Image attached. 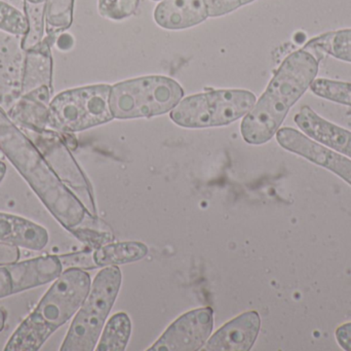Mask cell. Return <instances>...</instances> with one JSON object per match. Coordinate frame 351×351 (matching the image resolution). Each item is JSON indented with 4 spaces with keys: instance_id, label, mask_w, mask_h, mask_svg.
<instances>
[{
    "instance_id": "836d02e7",
    "label": "cell",
    "mask_w": 351,
    "mask_h": 351,
    "mask_svg": "<svg viewBox=\"0 0 351 351\" xmlns=\"http://www.w3.org/2000/svg\"><path fill=\"white\" fill-rule=\"evenodd\" d=\"M255 1V0H239L241 5H245V4L251 3V2Z\"/></svg>"
},
{
    "instance_id": "5b68a950",
    "label": "cell",
    "mask_w": 351,
    "mask_h": 351,
    "mask_svg": "<svg viewBox=\"0 0 351 351\" xmlns=\"http://www.w3.org/2000/svg\"><path fill=\"white\" fill-rule=\"evenodd\" d=\"M179 82L162 76H144L111 87V111L115 119H137L164 115L181 101Z\"/></svg>"
},
{
    "instance_id": "30bf717a",
    "label": "cell",
    "mask_w": 351,
    "mask_h": 351,
    "mask_svg": "<svg viewBox=\"0 0 351 351\" xmlns=\"http://www.w3.org/2000/svg\"><path fill=\"white\" fill-rule=\"evenodd\" d=\"M276 135L278 144L285 150L332 171L351 185V160L344 155L311 139L293 128L278 129Z\"/></svg>"
},
{
    "instance_id": "ffe728a7",
    "label": "cell",
    "mask_w": 351,
    "mask_h": 351,
    "mask_svg": "<svg viewBox=\"0 0 351 351\" xmlns=\"http://www.w3.org/2000/svg\"><path fill=\"white\" fill-rule=\"evenodd\" d=\"M303 49L313 54H327L351 63V29L319 35L308 41Z\"/></svg>"
},
{
    "instance_id": "4dcf8cb0",
    "label": "cell",
    "mask_w": 351,
    "mask_h": 351,
    "mask_svg": "<svg viewBox=\"0 0 351 351\" xmlns=\"http://www.w3.org/2000/svg\"><path fill=\"white\" fill-rule=\"evenodd\" d=\"M336 340L342 350L351 351V323L344 324L336 330Z\"/></svg>"
},
{
    "instance_id": "ac0fdd59",
    "label": "cell",
    "mask_w": 351,
    "mask_h": 351,
    "mask_svg": "<svg viewBox=\"0 0 351 351\" xmlns=\"http://www.w3.org/2000/svg\"><path fill=\"white\" fill-rule=\"evenodd\" d=\"M148 247L138 241L108 243L93 251L96 268L125 265L140 261L148 255Z\"/></svg>"
},
{
    "instance_id": "2e32d148",
    "label": "cell",
    "mask_w": 351,
    "mask_h": 351,
    "mask_svg": "<svg viewBox=\"0 0 351 351\" xmlns=\"http://www.w3.org/2000/svg\"><path fill=\"white\" fill-rule=\"evenodd\" d=\"M51 88L41 87L23 94L10 111V117L26 131L40 132L49 128V104Z\"/></svg>"
},
{
    "instance_id": "7402d4cb",
    "label": "cell",
    "mask_w": 351,
    "mask_h": 351,
    "mask_svg": "<svg viewBox=\"0 0 351 351\" xmlns=\"http://www.w3.org/2000/svg\"><path fill=\"white\" fill-rule=\"evenodd\" d=\"M24 14L29 25L27 34L23 37L24 51L38 45L45 38V16L49 0H23Z\"/></svg>"
},
{
    "instance_id": "ba28073f",
    "label": "cell",
    "mask_w": 351,
    "mask_h": 351,
    "mask_svg": "<svg viewBox=\"0 0 351 351\" xmlns=\"http://www.w3.org/2000/svg\"><path fill=\"white\" fill-rule=\"evenodd\" d=\"M63 270L60 256L53 255L0 266V299L49 284Z\"/></svg>"
},
{
    "instance_id": "e575fe53",
    "label": "cell",
    "mask_w": 351,
    "mask_h": 351,
    "mask_svg": "<svg viewBox=\"0 0 351 351\" xmlns=\"http://www.w3.org/2000/svg\"><path fill=\"white\" fill-rule=\"evenodd\" d=\"M156 1H160V0H156Z\"/></svg>"
},
{
    "instance_id": "e0dca14e",
    "label": "cell",
    "mask_w": 351,
    "mask_h": 351,
    "mask_svg": "<svg viewBox=\"0 0 351 351\" xmlns=\"http://www.w3.org/2000/svg\"><path fill=\"white\" fill-rule=\"evenodd\" d=\"M55 39L47 36L36 47L25 51L22 93L32 92L41 87L51 88L53 59L51 47Z\"/></svg>"
},
{
    "instance_id": "7c38bea8",
    "label": "cell",
    "mask_w": 351,
    "mask_h": 351,
    "mask_svg": "<svg viewBox=\"0 0 351 351\" xmlns=\"http://www.w3.org/2000/svg\"><path fill=\"white\" fill-rule=\"evenodd\" d=\"M294 122L311 139L351 159V132L348 130L327 121L307 105L295 115Z\"/></svg>"
},
{
    "instance_id": "83f0119b",
    "label": "cell",
    "mask_w": 351,
    "mask_h": 351,
    "mask_svg": "<svg viewBox=\"0 0 351 351\" xmlns=\"http://www.w3.org/2000/svg\"><path fill=\"white\" fill-rule=\"evenodd\" d=\"M64 268H80V269H96L93 261V249L80 251L71 255L60 256Z\"/></svg>"
},
{
    "instance_id": "cb8c5ba5",
    "label": "cell",
    "mask_w": 351,
    "mask_h": 351,
    "mask_svg": "<svg viewBox=\"0 0 351 351\" xmlns=\"http://www.w3.org/2000/svg\"><path fill=\"white\" fill-rule=\"evenodd\" d=\"M311 90L321 98L351 107V82L315 78L311 84Z\"/></svg>"
},
{
    "instance_id": "f1b7e54d",
    "label": "cell",
    "mask_w": 351,
    "mask_h": 351,
    "mask_svg": "<svg viewBox=\"0 0 351 351\" xmlns=\"http://www.w3.org/2000/svg\"><path fill=\"white\" fill-rule=\"evenodd\" d=\"M208 16H220L229 14L241 6L239 0H204Z\"/></svg>"
},
{
    "instance_id": "603a6c76",
    "label": "cell",
    "mask_w": 351,
    "mask_h": 351,
    "mask_svg": "<svg viewBox=\"0 0 351 351\" xmlns=\"http://www.w3.org/2000/svg\"><path fill=\"white\" fill-rule=\"evenodd\" d=\"M74 0H49L47 1L45 29L47 36L57 39V35L71 26L73 21Z\"/></svg>"
},
{
    "instance_id": "1f68e13d",
    "label": "cell",
    "mask_w": 351,
    "mask_h": 351,
    "mask_svg": "<svg viewBox=\"0 0 351 351\" xmlns=\"http://www.w3.org/2000/svg\"><path fill=\"white\" fill-rule=\"evenodd\" d=\"M6 321H8V313L5 309L0 307V333L3 332L4 328H5Z\"/></svg>"
},
{
    "instance_id": "277c9868",
    "label": "cell",
    "mask_w": 351,
    "mask_h": 351,
    "mask_svg": "<svg viewBox=\"0 0 351 351\" xmlns=\"http://www.w3.org/2000/svg\"><path fill=\"white\" fill-rule=\"evenodd\" d=\"M121 280L123 275L119 266H108L97 274L60 350L93 351L96 348L105 321L119 295Z\"/></svg>"
},
{
    "instance_id": "6da1fadb",
    "label": "cell",
    "mask_w": 351,
    "mask_h": 351,
    "mask_svg": "<svg viewBox=\"0 0 351 351\" xmlns=\"http://www.w3.org/2000/svg\"><path fill=\"white\" fill-rule=\"evenodd\" d=\"M0 150L24 177L51 216L71 232L74 229L95 226L93 216L77 196L61 181L30 137L0 109ZM97 225V224H96Z\"/></svg>"
},
{
    "instance_id": "d6986e66",
    "label": "cell",
    "mask_w": 351,
    "mask_h": 351,
    "mask_svg": "<svg viewBox=\"0 0 351 351\" xmlns=\"http://www.w3.org/2000/svg\"><path fill=\"white\" fill-rule=\"evenodd\" d=\"M171 119L181 127H212V115L206 93L180 101L171 111Z\"/></svg>"
},
{
    "instance_id": "8992f818",
    "label": "cell",
    "mask_w": 351,
    "mask_h": 351,
    "mask_svg": "<svg viewBox=\"0 0 351 351\" xmlns=\"http://www.w3.org/2000/svg\"><path fill=\"white\" fill-rule=\"evenodd\" d=\"M110 91L109 84H102L60 93L49 104V129L72 134L112 121Z\"/></svg>"
},
{
    "instance_id": "9a60e30c",
    "label": "cell",
    "mask_w": 351,
    "mask_h": 351,
    "mask_svg": "<svg viewBox=\"0 0 351 351\" xmlns=\"http://www.w3.org/2000/svg\"><path fill=\"white\" fill-rule=\"evenodd\" d=\"M208 16L204 0H162L154 12L158 25L169 30L195 26Z\"/></svg>"
},
{
    "instance_id": "484cf974",
    "label": "cell",
    "mask_w": 351,
    "mask_h": 351,
    "mask_svg": "<svg viewBox=\"0 0 351 351\" xmlns=\"http://www.w3.org/2000/svg\"><path fill=\"white\" fill-rule=\"evenodd\" d=\"M140 0H99L101 16L110 20H123L132 16L137 10Z\"/></svg>"
},
{
    "instance_id": "4fadbf2b",
    "label": "cell",
    "mask_w": 351,
    "mask_h": 351,
    "mask_svg": "<svg viewBox=\"0 0 351 351\" xmlns=\"http://www.w3.org/2000/svg\"><path fill=\"white\" fill-rule=\"evenodd\" d=\"M49 241V234L45 227L16 214L0 212V242L40 251Z\"/></svg>"
},
{
    "instance_id": "3957f363",
    "label": "cell",
    "mask_w": 351,
    "mask_h": 351,
    "mask_svg": "<svg viewBox=\"0 0 351 351\" xmlns=\"http://www.w3.org/2000/svg\"><path fill=\"white\" fill-rule=\"evenodd\" d=\"M92 286L90 274L67 268L43 295L5 344V351H37L80 310Z\"/></svg>"
},
{
    "instance_id": "4316f807",
    "label": "cell",
    "mask_w": 351,
    "mask_h": 351,
    "mask_svg": "<svg viewBox=\"0 0 351 351\" xmlns=\"http://www.w3.org/2000/svg\"><path fill=\"white\" fill-rule=\"evenodd\" d=\"M78 240L88 245V249H97L103 245H108L112 242L113 235L106 231L95 230L94 228H88V227H80V228L74 229L71 232Z\"/></svg>"
},
{
    "instance_id": "8fae6325",
    "label": "cell",
    "mask_w": 351,
    "mask_h": 351,
    "mask_svg": "<svg viewBox=\"0 0 351 351\" xmlns=\"http://www.w3.org/2000/svg\"><path fill=\"white\" fill-rule=\"evenodd\" d=\"M261 328L257 311H247L221 327L206 341V351H249L252 350Z\"/></svg>"
},
{
    "instance_id": "9c48e42d",
    "label": "cell",
    "mask_w": 351,
    "mask_h": 351,
    "mask_svg": "<svg viewBox=\"0 0 351 351\" xmlns=\"http://www.w3.org/2000/svg\"><path fill=\"white\" fill-rule=\"evenodd\" d=\"M214 327L210 307L194 309L176 319L148 351H196L202 350Z\"/></svg>"
},
{
    "instance_id": "d6a6232c",
    "label": "cell",
    "mask_w": 351,
    "mask_h": 351,
    "mask_svg": "<svg viewBox=\"0 0 351 351\" xmlns=\"http://www.w3.org/2000/svg\"><path fill=\"white\" fill-rule=\"evenodd\" d=\"M6 170H8V168H6L5 163L0 161V183L3 181L4 177H5Z\"/></svg>"
},
{
    "instance_id": "f546056e",
    "label": "cell",
    "mask_w": 351,
    "mask_h": 351,
    "mask_svg": "<svg viewBox=\"0 0 351 351\" xmlns=\"http://www.w3.org/2000/svg\"><path fill=\"white\" fill-rule=\"evenodd\" d=\"M20 247L0 242V266L16 263L20 260Z\"/></svg>"
},
{
    "instance_id": "5bb4252c",
    "label": "cell",
    "mask_w": 351,
    "mask_h": 351,
    "mask_svg": "<svg viewBox=\"0 0 351 351\" xmlns=\"http://www.w3.org/2000/svg\"><path fill=\"white\" fill-rule=\"evenodd\" d=\"M212 115V127L226 126L247 115L256 103L250 91L215 90L206 93Z\"/></svg>"
},
{
    "instance_id": "52a82bcc",
    "label": "cell",
    "mask_w": 351,
    "mask_h": 351,
    "mask_svg": "<svg viewBox=\"0 0 351 351\" xmlns=\"http://www.w3.org/2000/svg\"><path fill=\"white\" fill-rule=\"evenodd\" d=\"M31 140L40 150L60 179L77 196L93 216H97L92 188L68 148L65 137L60 132L47 129L40 132L27 131Z\"/></svg>"
},
{
    "instance_id": "7a4b0ae2",
    "label": "cell",
    "mask_w": 351,
    "mask_h": 351,
    "mask_svg": "<svg viewBox=\"0 0 351 351\" xmlns=\"http://www.w3.org/2000/svg\"><path fill=\"white\" fill-rule=\"evenodd\" d=\"M319 69V59L306 49L289 55L241 123V135L245 142L263 144L269 141L291 107L311 88Z\"/></svg>"
},
{
    "instance_id": "44dd1931",
    "label": "cell",
    "mask_w": 351,
    "mask_h": 351,
    "mask_svg": "<svg viewBox=\"0 0 351 351\" xmlns=\"http://www.w3.org/2000/svg\"><path fill=\"white\" fill-rule=\"evenodd\" d=\"M132 333V321L125 313L113 315L103 330L97 351H125Z\"/></svg>"
},
{
    "instance_id": "d4e9b609",
    "label": "cell",
    "mask_w": 351,
    "mask_h": 351,
    "mask_svg": "<svg viewBox=\"0 0 351 351\" xmlns=\"http://www.w3.org/2000/svg\"><path fill=\"white\" fill-rule=\"evenodd\" d=\"M0 30L23 37L29 30L24 12L3 0H0Z\"/></svg>"
}]
</instances>
